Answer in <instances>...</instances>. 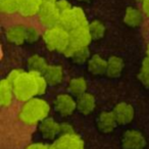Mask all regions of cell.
Instances as JSON below:
<instances>
[{"label": "cell", "instance_id": "6da1fadb", "mask_svg": "<svg viewBox=\"0 0 149 149\" xmlns=\"http://www.w3.org/2000/svg\"><path fill=\"white\" fill-rule=\"evenodd\" d=\"M13 86L15 98L23 103L45 94L48 88L43 74L31 70H25L21 77L13 83Z\"/></svg>", "mask_w": 149, "mask_h": 149}, {"label": "cell", "instance_id": "7a4b0ae2", "mask_svg": "<svg viewBox=\"0 0 149 149\" xmlns=\"http://www.w3.org/2000/svg\"><path fill=\"white\" fill-rule=\"evenodd\" d=\"M50 111L51 106L45 99L35 97L22 104L19 112V118L27 126H35L49 118Z\"/></svg>", "mask_w": 149, "mask_h": 149}, {"label": "cell", "instance_id": "3957f363", "mask_svg": "<svg viewBox=\"0 0 149 149\" xmlns=\"http://www.w3.org/2000/svg\"><path fill=\"white\" fill-rule=\"evenodd\" d=\"M42 39L49 51L63 54L70 45V32L62 27L54 26L47 28L42 34Z\"/></svg>", "mask_w": 149, "mask_h": 149}, {"label": "cell", "instance_id": "277c9868", "mask_svg": "<svg viewBox=\"0 0 149 149\" xmlns=\"http://www.w3.org/2000/svg\"><path fill=\"white\" fill-rule=\"evenodd\" d=\"M92 42V37L88 30V25L82 26L74 31L70 32V45L64 51L63 55L70 57L74 51L83 48H88Z\"/></svg>", "mask_w": 149, "mask_h": 149}, {"label": "cell", "instance_id": "5b68a950", "mask_svg": "<svg viewBox=\"0 0 149 149\" xmlns=\"http://www.w3.org/2000/svg\"><path fill=\"white\" fill-rule=\"evenodd\" d=\"M87 17L82 7L74 6L72 9L62 13L60 15L59 26L65 29L66 31L72 32L82 26L88 25Z\"/></svg>", "mask_w": 149, "mask_h": 149}, {"label": "cell", "instance_id": "8992f818", "mask_svg": "<svg viewBox=\"0 0 149 149\" xmlns=\"http://www.w3.org/2000/svg\"><path fill=\"white\" fill-rule=\"evenodd\" d=\"M54 109L62 116H70L77 110V98L70 93H59L53 101Z\"/></svg>", "mask_w": 149, "mask_h": 149}, {"label": "cell", "instance_id": "52a82bcc", "mask_svg": "<svg viewBox=\"0 0 149 149\" xmlns=\"http://www.w3.org/2000/svg\"><path fill=\"white\" fill-rule=\"evenodd\" d=\"M60 15H61V13L56 7L55 3L43 2L41 9L38 13V19L43 26L47 28H51L59 25Z\"/></svg>", "mask_w": 149, "mask_h": 149}, {"label": "cell", "instance_id": "ba28073f", "mask_svg": "<svg viewBox=\"0 0 149 149\" xmlns=\"http://www.w3.org/2000/svg\"><path fill=\"white\" fill-rule=\"evenodd\" d=\"M52 149H85V143L76 132L60 134L51 144Z\"/></svg>", "mask_w": 149, "mask_h": 149}, {"label": "cell", "instance_id": "9c48e42d", "mask_svg": "<svg viewBox=\"0 0 149 149\" xmlns=\"http://www.w3.org/2000/svg\"><path fill=\"white\" fill-rule=\"evenodd\" d=\"M120 144L123 149H144L146 146V139L139 131L127 130L122 135Z\"/></svg>", "mask_w": 149, "mask_h": 149}, {"label": "cell", "instance_id": "30bf717a", "mask_svg": "<svg viewBox=\"0 0 149 149\" xmlns=\"http://www.w3.org/2000/svg\"><path fill=\"white\" fill-rule=\"evenodd\" d=\"M112 112L114 114L118 125H122V126H126V125L130 124L135 116V109L133 107L132 104L128 103V102H118L112 109Z\"/></svg>", "mask_w": 149, "mask_h": 149}, {"label": "cell", "instance_id": "8fae6325", "mask_svg": "<svg viewBox=\"0 0 149 149\" xmlns=\"http://www.w3.org/2000/svg\"><path fill=\"white\" fill-rule=\"evenodd\" d=\"M27 26L22 24H15V25L9 26L5 30V38L7 42L13 45L21 46L27 42V34H26Z\"/></svg>", "mask_w": 149, "mask_h": 149}, {"label": "cell", "instance_id": "7c38bea8", "mask_svg": "<svg viewBox=\"0 0 149 149\" xmlns=\"http://www.w3.org/2000/svg\"><path fill=\"white\" fill-rule=\"evenodd\" d=\"M38 131L46 140H55L60 135V124L54 118H47L39 124Z\"/></svg>", "mask_w": 149, "mask_h": 149}, {"label": "cell", "instance_id": "4fadbf2b", "mask_svg": "<svg viewBox=\"0 0 149 149\" xmlns=\"http://www.w3.org/2000/svg\"><path fill=\"white\" fill-rule=\"evenodd\" d=\"M96 125L100 132L108 134V133L114 131V129L118 126V122L114 118L112 110H104V111L100 112L99 116H97Z\"/></svg>", "mask_w": 149, "mask_h": 149}, {"label": "cell", "instance_id": "5bb4252c", "mask_svg": "<svg viewBox=\"0 0 149 149\" xmlns=\"http://www.w3.org/2000/svg\"><path fill=\"white\" fill-rule=\"evenodd\" d=\"M42 4V0H19L17 13L23 17H33L38 15Z\"/></svg>", "mask_w": 149, "mask_h": 149}, {"label": "cell", "instance_id": "9a60e30c", "mask_svg": "<svg viewBox=\"0 0 149 149\" xmlns=\"http://www.w3.org/2000/svg\"><path fill=\"white\" fill-rule=\"evenodd\" d=\"M42 74L45 78L48 86H57L64 79L63 68L59 64H48Z\"/></svg>", "mask_w": 149, "mask_h": 149}, {"label": "cell", "instance_id": "2e32d148", "mask_svg": "<svg viewBox=\"0 0 149 149\" xmlns=\"http://www.w3.org/2000/svg\"><path fill=\"white\" fill-rule=\"evenodd\" d=\"M96 107V99L95 96L92 93L83 94V95L77 97V110L80 113L84 116L92 113Z\"/></svg>", "mask_w": 149, "mask_h": 149}, {"label": "cell", "instance_id": "e0dca14e", "mask_svg": "<svg viewBox=\"0 0 149 149\" xmlns=\"http://www.w3.org/2000/svg\"><path fill=\"white\" fill-rule=\"evenodd\" d=\"M15 91H13V86L10 81L5 78L0 82V104L2 107H9L13 101Z\"/></svg>", "mask_w": 149, "mask_h": 149}, {"label": "cell", "instance_id": "ac0fdd59", "mask_svg": "<svg viewBox=\"0 0 149 149\" xmlns=\"http://www.w3.org/2000/svg\"><path fill=\"white\" fill-rule=\"evenodd\" d=\"M87 68L90 74L94 76H101L106 74L107 70V60L104 59L99 54H93L87 62Z\"/></svg>", "mask_w": 149, "mask_h": 149}, {"label": "cell", "instance_id": "d6986e66", "mask_svg": "<svg viewBox=\"0 0 149 149\" xmlns=\"http://www.w3.org/2000/svg\"><path fill=\"white\" fill-rule=\"evenodd\" d=\"M143 15L142 10L134 6H129L126 8L124 15V21L125 25H127L130 28H138L142 25L143 23Z\"/></svg>", "mask_w": 149, "mask_h": 149}, {"label": "cell", "instance_id": "ffe728a7", "mask_svg": "<svg viewBox=\"0 0 149 149\" xmlns=\"http://www.w3.org/2000/svg\"><path fill=\"white\" fill-rule=\"evenodd\" d=\"M125 68V61L120 56L112 55L107 59V70L106 76L112 79L120 77Z\"/></svg>", "mask_w": 149, "mask_h": 149}, {"label": "cell", "instance_id": "44dd1931", "mask_svg": "<svg viewBox=\"0 0 149 149\" xmlns=\"http://www.w3.org/2000/svg\"><path fill=\"white\" fill-rule=\"evenodd\" d=\"M68 89L70 94H72L74 97L77 98L83 94L87 93L88 83L84 77H74L68 82Z\"/></svg>", "mask_w": 149, "mask_h": 149}, {"label": "cell", "instance_id": "7402d4cb", "mask_svg": "<svg viewBox=\"0 0 149 149\" xmlns=\"http://www.w3.org/2000/svg\"><path fill=\"white\" fill-rule=\"evenodd\" d=\"M27 65L29 70L39 74H43V72L48 66V62L43 56L39 54H33L27 60Z\"/></svg>", "mask_w": 149, "mask_h": 149}, {"label": "cell", "instance_id": "603a6c76", "mask_svg": "<svg viewBox=\"0 0 149 149\" xmlns=\"http://www.w3.org/2000/svg\"><path fill=\"white\" fill-rule=\"evenodd\" d=\"M88 30L92 40H100L104 37L106 33V27L100 19H92L88 23Z\"/></svg>", "mask_w": 149, "mask_h": 149}, {"label": "cell", "instance_id": "cb8c5ba5", "mask_svg": "<svg viewBox=\"0 0 149 149\" xmlns=\"http://www.w3.org/2000/svg\"><path fill=\"white\" fill-rule=\"evenodd\" d=\"M19 0H0V11L5 15L17 13Z\"/></svg>", "mask_w": 149, "mask_h": 149}, {"label": "cell", "instance_id": "d4e9b609", "mask_svg": "<svg viewBox=\"0 0 149 149\" xmlns=\"http://www.w3.org/2000/svg\"><path fill=\"white\" fill-rule=\"evenodd\" d=\"M90 57H91L90 56V50L89 47H88L74 51L68 58L72 59V61L76 64H83V63H87L88 60L90 59Z\"/></svg>", "mask_w": 149, "mask_h": 149}, {"label": "cell", "instance_id": "484cf974", "mask_svg": "<svg viewBox=\"0 0 149 149\" xmlns=\"http://www.w3.org/2000/svg\"><path fill=\"white\" fill-rule=\"evenodd\" d=\"M26 34H27V42L28 43H35L40 39V32L34 26H27V30H26Z\"/></svg>", "mask_w": 149, "mask_h": 149}, {"label": "cell", "instance_id": "4316f807", "mask_svg": "<svg viewBox=\"0 0 149 149\" xmlns=\"http://www.w3.org/2000/svg\"><path fill=\"white\" fill-rule=\"evenodd\" d=\"M55 4L56 7L58 8V10L60 11V13H65V11L70 10V9H72L74 7L68 0H57L55 2Z\"/></svg>", "mask_w": 149, "mask_h": 149}, {"label": "cell", "instance_id": "83f0119b", "mask_svg": "<svg viewBox=\"0 0 149 149\" xmlns=\"http://www.w3.org/2000/svg\"><path fill=\"white\" fill-rule=\"evenodd\" d=\"M24 72H25V70H24L23 68H13V70H11L10 72H9V74H7L6 79L8 80V81H10L11 84H13L24 74Z\"/></svg>", "mask_w": 149, "mask_h": 149}, {"label": "cell", "instance_id": "f1b7e54d", "mask_svg": "<svg viewBox=\"0 0 149 149\" xmlns=\"http://www.w3.org/2000/svg\"><path fill=\"white\" fill-rule=\"evenodd\" d=\"M25 149H52L51 145H48L46 143L42 142H34L29 144Z\"/></svg>", "mask_w": 149, "mask_h": 149}, {"label": "cell", "instance_id": "f546056e", "mask_svg": "<svg viewBox=\"0 0 149 149\" xmlns=\"http://www.w3.org/2000/svg\"><path fill=\"white\" fill-rule=\"evenodd\" d=\"M74 132L72 125L68 123H61L60 124V134H68V133Z\"/></svg>", "mask_w": 149, "mask_h": 149}, {"label": "cell", "instance_id": "4dcf8cb0", "mask_svg": "<svg viewBox=\"0 0 149 149\" xmlns=\"http://www.w3.org/2000/svg\"><path fill=\"white\" fill-rule=\"evenodd\" d=\"M138 80L145 86V87L149 88V74H145V72H139L138 74Z\"/></svg>", "mask_w": 149, "mask_h": 149}, {"label": "cell", "instance_id": "1f68e13d", "mask_svg": "<svg viewBox=\"0 0 149 149\" xmlns=\"http://www.w3.org/2000/svg\"><path fill=\"white\" fill-rule=\"evenodd\" d=\"M141 72H145V74H149V57H145L142 60V64H141Z\"/></svg>", "mask_w": 149, "mask_h": 149}, {"label": "cell", "instance_id": "d6a6232c", "mask_svg": "<svg viewBox=\"0 0 149 149\" xmlns=\"http://www.w3.org/2000/svg\"><path fill=\"white\" fill-rule=\"evenodd\" d=\"M141 6H142V13L149 17V0H143Z\"/></svg>", "mask_w": 149, "mask_h": 149}, {"label": "cell", "instance_id": "836d02e7", "mask_svg": "<svg viewBox=\"0 0 149 149\" xmlns=\"http://www.w3.org/2000/svg\"><path fill=\"white\" fill-rule=\"evenodd\" d=\"M146 57H149V42L147 43L146 46Z\"/></svg>", "mask_w": 149, "mask_h": 149}, {"label": "cell", "instance_id": "e575fe53", "mask_svg": "<svg viewBox=\"0 0 149 149\" xmlns=\"http://www.w3.org/2000/svg\"><path fill=\"white\" fill-rule=\"evenodd\" d=\"M43 2H51V3H55L57 0H42Z\"/></svg>", "mask_w": 149, "mask_h": 149}, {"label": "cell", "instance_id": "d590c367", "mask_svg": "<svg viewBox=\"0 0 149 149\" xmlns=\"http://www.w3.org/2000/svg\"><path fill=\"white\" fill-rule=\"evenodd\" d=\"M78 1H80V2H89L91 0H78Z\"/></svg>", "mask_w": 149, "mask_h": 149}, {"label": "cell", "instance_id": "8d00e7d4", "mask_svg": "<svg viewBox=\"0 0 149 149\" xmlns=\"http://www.w3.org/2000/svg\"><path fill=\"white\" fill-rule=\"evenodd\" d=\"M136 1H137V2H140V3H142V1H143V0H136Z\"/></svg>", "mask_w": 149, "mask_h": 149}]
</instances>
